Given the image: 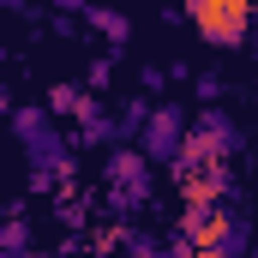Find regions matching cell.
<instances>
[{
  "label": "cell",
  "instance_id": "obj_6",
  "mask_svg": "<svg viewBox=\"0 0 258 258\" xmlns=\"http://www.w3.org/2000/svg\"><path fill=\"white\" fill-rule=\"evenodd\" d=\"M204 258H210V252H204Z\"/></svg>",
  "mask_w": 258,
  "mask_h": 258
},
{
  "label": "cell",
  "instance_id": "obj_1",
  "mask_svg": "<svg viewBox=\"0 0 258 258\" xmlns=\"http://www.w3.org/2000/svg\"><path fill=\"white\" fill-rule=\"evenodd\" d=\"M252 24V0H192V30L210 48H234Z\"/></svg>",
  "mask_w": 258,
  "mask_h": 258
},
{
  "label": "cell",
  "instance_id": "obj_5",
  "mask_svg": "<svg viewBox=\"0 0 258 258\" xmlns=\"http://www.w3.org/2000/svg\"><path fill=\"white\" fill-rule=\"evenodd\" d=\"M48 102H54L60 114H84V108H90V102H84V90H72V84H60V90H54Z\"/></svg>",
  "mask_w": 258,
  "mask_h": 258
},
{
  "label": "cell",
  "instance_id": "obj_2",
  "mask_svg": "<svg viewBox=\"0 0 258 258\" xmlns=\"http://www.w3.org/2000/svg\"><path fill=\"white\" fill-rule=\"evenodd\" d=\"M108 180L120 186V204H138V198L150 192V174H144V156L138 150H114V162H108Z\"/></svg>",
  "mask_w": 258,
  "mask_h": 258
},
{
  "label": "cell",
  "instance_id": "obj_3",
  "mask_svg": "<svg viewBox=\"0 0 258 258\" xmlns=\"http://www.w3.org/2000/svg\"><path fill=\"white\" fill-rule=\"evenodd\" d=\"M144 150L150 156H180V108H156L144 120Z\"/></svg>",
  "mask_w": 258,
  "mask_h": 258
},
{
  "label": "cell",
  "instance_id": "obj_4",
  "mask_svg": "<svg viewBox=\"0 0 258 258\" xmlns=\"http://www.w3.org/2000/svg\"><path fill=\"white\" fill-rule=\"evenodd\" d=\"M90 24H96L108 42H126V18H120V12H90Z\"/></svg>",
  "mask_w": 258,
  "mask_h": 258
}]
</instances>
